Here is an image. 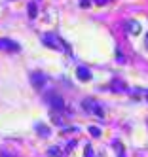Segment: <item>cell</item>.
<instances>
[{"label":"cell","mask_w":148,"mask_h":157,"mask_svg":"<svg viewBox=\"0 0 148 157\" xmlns=\"http://www.w3.org/2000/svg\"><path fill=\"white\" fill-rule=\"evenodd\" d=\"M146 48H148V36H146Z\"/></svg>","instance_id":"9a60e30c"},{"label":"cell","mask_w":148,"mask_h":157,"mask_svg":"<svg viewBox=\"0 0 148 157\" xmlns=\"http://www.w3.org/2000/svg\"><path fill=\"white\" fill-rule=\"evenodd\" d=\"M42 42H44V46H48V48H51V49H57V51L68 49L66 44H65L59 36H57V34H53V32H48V34H44V36H42Z\"/></svg>","instance_id":"6da1fadb"},{"label":"cell","mask_w":148,"mask_h":157,"mask_svg":"<svg viewBox=\"0 0 148 157\" xmlns=\"http://www.w3.org/2000/svg\"><path fill=\"white\" fill-rule=\"evenodd\" d=\"M36 131L40 132V136H50V127L48 125H42V123H38V125H36Z\"/></svg>","instance_id":"ba28073f"},{"label":"cell","mask_w":148,"mask_h":157,"mask_svg":"<svg viewBox=\"0 0 148 157\" xmlns=\"http://www.w3.org/2000/svg\"><path fill=\"white\" fill-rule=\"evenodd\" d=\"M84 110L86 112H91V114H97L99 117H105V110L101 108V104H97L93 98H84V102H82Z\"/></svg>","instance_id":"3957f363"},{"label":"cell","mask_w":148,"mask_h":157,"mask_svg":"<svg viewBox=\"0 0 148 157\" xmlns=\"http://www.w3.org/2000/svg\"><path fill=\"white\" fill-rule=\"evenodd\" d=\"M46 82H48V76L44 72H32L30 74V83H32L34 89H44Z\"/></svg>","instance_id":"277c9868"},{"label":"cell","mask_w":148,"mask_h":157,"mask_svg":"<svg viewBox=\"0 0 148 157\" xmlns=\"http://www.w3.org/2000/svg\"><path fill=\"white\" fill-rule=\"evenodd\" d=\"M116 61H118V63H125V57H123V53H122L120 49L116 51Z\"/></svg>","instance_id":"30bf717a"},{"label":"cell","mask_w":148,"mask_h":157,"mask_svg":"<svg viewBox=\"0 0 148 157\" xmlns=\"http://www.w3.org/2000/svg\"><path fill=\"white\" fill-rule=\"evenodd\" d=\"M146 98H148V91H146Z\"/></svg>","instance_id":"2e32d148"},{"label":"cell","mask_w":148,"mask_h":157,"mask_svg":"<svg viewBox=\"0 0 148 157\" xmlns=\"http://www.w3.org/2000/svg\"><path fill=\"white\" fill-rule=\"evenodd\" d=\"M89 132L93 134V136H101V131H99L97 127H89Z\"/></svg>","instance_id":"8fae6325"},{"label":"cell","mask_w":148,"mask_h":157,"mask_svg":"<svg viewBox=\"0 0 148 157\" xmlns=\"http://www.w3.org/2000/svg\"><path fill=\"white\" fill-rule=\"evenodd\" d=\"M97 4H105V2H108V0H95Z\"/></svg>","instance_id":"5bb4252c"},{"label":"cell","mask_w":148,"mask_h":157,"mask_svg":"<svg viewBox=\"0 0 148 157\" xmlns=\"http://www.w3.org/2000/svg\"><path fill=\"white\" fill-rule=\"evenodd\" d=\"M76 76H78L80 82H89L91 80V72H89L87 66H78V68H76Z\"/></svg>","instance_id":"8992f818"},{"label":"cell","mask_w":148,"mask_h":157,"mask_svg":"<svg viewBox=\"0 0 148 157\" xmlns=\"http://www.w3.org/2000/svg\"><path fill=\"white\" fill-rule=\"evenodd\" d=\"M44 100L48 102L53 110H65V100L57 91H46L44 93Z\"/></svg>","instance_id":"7a4b0ae2"},{"label":"cell","mask_w":148,"mask_h":157,"mask_svg":"<svg viewBox=\"0 0 148 157\" xmlns=\"http://www.w3.org/2000/svg\"><path fill=\"white\" fill-rule=\"evenodd\" d=\"M27 12H29V17H30V19H34V17H36V12H38V10H36V2H29V6H27Z\"/></svg>","instance_id":"9c48e42d"},{"label":"cell","mask_w":148,"mask_h":157,"mask_svg":"<svg viewBox=\"0 0 148 157\" xmlns=\"http://www.w3.org/2000/svg\"><path fill=\"white\" fill-rule=\"evenodd\" d=\"M0 157H15V155H11V153H8V151H0Z\"/></svg>","instance_id":"4fadbf2b"},{"label":"cell","mask_w":148,"mask_h":157,"mask_svg":"<svg viewBox=\"0 0 148 157\" xmlns=\"http://www.w3.org/2000/svg\"><path fill=\"white\" fill-rule=\"evenodd\" d=\"M50 155H61L59 148H50Z\"/></svg>","instance_id":"7c38bea8"},{"label":"cell","mask_w":148,"mask_h":157,"mask_svg":"<svg viewBox=\"0 0 148 157\" xmlns=\"http://www.w3.org/2000/svg\"><path fill=\"white\" fill-rule=\"evenodd\" d=\"M0 49L2 51H10V53H17V51H21V46L17 42H14V40H10V38H0Z\"/></svg>","instance_id":"5b68a950"},{"label":"cell","mask_w":148,"mask_h":157,"mask_svg":"<svg viewBox=\"0 0 148 157\" xmlns=\"http://www.w3.org/2000/svg\"><path fill=\"white\" fill-rule=\"evenodd\" d=\"M125 27H127V32H131V34H139L141 32V25L137 23V21H127V23H125Z\"/></svg>","instance_id":"52a82bcc"}]
</instances>
